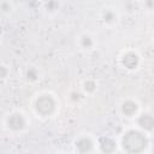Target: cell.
Segmentation results:
<instances>
[{
	"instance_id": "obj_1",
	"label": "cell",
	"mask_w": 154,
	"mask_h": 154,
	"mask_svg": "<svg viewBox=\"0 0 154 154\" xmlns=\"http://www.w3.org/2000/svg\"><path fill=\"white\" fill-rule=\"evenodd\" d=\"M150 146V136L137 128L125 130L118 142V147L124 154H146Z\"/></svg>"
},
{
	"instance_id": "obj_2",
	"label": "cell",
	"mask_w": 154,
	"mask_h": 154,
	"mask_svg": "<svg viewBox=\"0 0 154 154\" xmlns=\"http://www.w3.org/2000/svg\"><path fill=\"white\" fill-rule=\"evenodd\" d=\"M59 102L52 93H40L32 101V111L41 119H48L57 114Z\"/></svg>"
},
{
	"instance_id": "obj_3",
	"label": "cell",
	"mask_w": 154,
	"mask_h": 154,
	"mask_svg": "<svg viewBox=\"0 0 154 154\" xmlns=\"http://www.w3.org/2000/svg\"><path fill=\"white\" fill-rule=\"evenodd\" d=\"M5 129L11 134H23L29 126V119L22 111H12L5 118Z\"/></svg>"
},
{
	"instance_id": "obj_4",
	"label": "cell",
	"mask_w": 154,
	"mask_h": 154,
	"mask_svg": "<svg viewBox=\"0 0 154 154\" xmlns=\"http://www.w3.org/2000/svg\"><path fill=\"white\" fill-rule=\"evenodd\" d=\"M141 63H142L141 55L135 49H126L119 57V65L125 71H129V72L138 70L141 66Z\"/></svg>"
},
{
	"instance_id": "obj_5",
	"label": "cell",
	"mask_w": 154,
	"mask_h": 154,
	"mask_svg": "<svg viewBox=\"0 0 154 154\" xmlns=\"http://www.w3.org/2000/svg\"><path fill=\"white\" fill-rule=\"evenodd\" d=\"M73 150L76 154H93L96 150L95 140L88 134H82L73 141Z\"/></svg>"
},
{
	"instance_id": "obj_6",
	"label": "cell",
	"mask_w": 154,
	"mask_h": 154,
	"mask_svg": "<svg viewBox=\"0 0 154 154\" xmlns=\"http://www.w3.org/2000/svg\"><path fill=\"white\" fill-rule=\"evenodd\" d=\"M95 144H96V150L100 154H116L119 148L118 141L109 135H102L97 137Z\"/></svg>"
},
{
	"instance_id": "obj_7",
	"label": "cell",
	"mask_w": 154,
	"mask_h": 154,
	"mask_svg": "<svg viewBox=\"0 0 154 154\" xmlns=\"http://www.w3.org/2000/svg\"><path fill=\"white\" fill-rule=\"evenodd\" d=\"M119 111L123 117L129 118V119H132V118L135 119L138 116V113L141 112V106L137 100H135L132 97H128L120 102Z\"/></svg>"
},
{
	"instance_id": "obj_8",
	"label": "cell",
	"mask_w": 154,
	"mask_h": 154,
	"mask_svg": "<svg viewBox=\"0 0 154 154\" xmlns=\"http://www.w3.org/2000/svg\"><path fill=\"white\" fill-rule=\"evenodd\" d=\"M136 128L147 135H152L154 130V117L150 112H140L135 118Z\"/></svg>"
},
{
	"instance_id": "obj_9",
	"label": "cell",
	"mask_w": 154,
	"mask_h": 154,
	"mask_svg": "<svg viewBox=\"0 0 154 154\" xmlns=\"http://www.w3.org/2000/svg\"><path fill=\"white\" fill-rule=\"evenodd\" d=\"M100 19H101L103 25H106V26H114L119 22V12L114 7L107 6V7L102 8V11L100 13Z\"/></svg>"
},
{
	"instance_id": "obj_10",
	"label": "cell",
	"mask_w": 154,
	"mask_h": 154,
	"mask_svg": "<svg viewBox=\"0 0 154 154\" xmlns=\"http://www.w3.org/2000/svg\"><path fill=\"white\" fill-rule=\"evenodd\" d=\"M77 43L82 51L89 52V51H93L95 48L96 40L90 32H82L77 38Z\"/></svg>"
},
{
	"instance_id": "obj_11",
	"label": "cell",
	"mask_w": 154,
	"mask_h": 154,
	"mask_svg": "<svg viewBox=\"0 0 154 154\" xmlns=\"http://www.w3.org/2000/svg\"><path fill=\"white\" fill-rule=\"evenodd\" d=\"M97 90V82L94 78H85L81 84V91L84 95H93Z\"/></svg>"
},
{
	"instance_id": "obj_12",
	"label": "cell",
	"mask_w": 154,
	"mask_h": 154,
	"mask_svg": "<svg viewBox=\"0 0 154 154\" xmlns=\"http://www.w3.org/2000/svg\"><path fill=\"white\" fill-rule=\"evenodd\" d=\"M24 79L28 83H36L40 79V72L35 66H29L24 71Z\"/></svg>"
},
{
	"instance_id": "obj_13",
	"label": "cell",
	"mask_w": 154,
	"mask_h": 154,
	"mask_svg": "<svg viewBox=\"0 0 154 154\" xmlns=\"http://www.w3.org/2000/svg\"><path fill=\"white\" fill-rule=\"evenodd\" d=\"M84 96H85V95H84L81 90H77V89H72V90H70V91H69V95H67L69 101H70L71 103H73V105H78V103H81V102L83 101Z\"/></svg>"
},
{
	"instance_id": "obj_14",
	"label": "cell",
	"mask_w": 154,
	"mask_h": 154,
	"mask_svg": "<svg viewBox=\"0 0 154 154\" xmlns=\"http://www.w3.org/2000/svg\"><path fill=\"white\" fill-rule=\"evenodd\" d=\"M60 2L58 1H48V2H43L42 6H43V10L47 12V13H57L60 8Z\"/></svg>"
},
{
	"instance_id": "obj_15",
	"label": "cell",
	"mask_w": 154,
	"mask_h": 154,
	"mask_svg": "<svg viewBox=\"0 0 154 154\" xmlns=\"http://www.w3.org/2000/svg\"><path fill=\"white\" fill-rule=\"evenodd\" d=\"M14 10V5L11 1H0V13L10 14Z\"/></svg>"
},
{
	"instance_id": "obj_16",
	"label": "cell",
	"mask_w": 154,
	"mask_h": 154,
	"mask_svg": "<svg viewBox=\"0 0 154 154\" xmlns=\"http://www.w3.org/2000/svg\"><path fill=\"white\" fill-rule=\"evenodd\" d=\"M10 76V69L7 65L0 63V81H6Z\"/></svg>"
},
{
	"instance_id": "obj_17",
	"label": "cell",
	"mask_w": 154,
	"mask_h": 154,
	"mask_svg": "<svg viewBox=\"0 0 154 154\" xmlns=\"http://www.w3.org/2000/svg\"><path fill=\"white\" fill-rule=\"evenodd\" d=\"M144 7H146V10H153L154 8V1L153 0L144 1Z\"/></svg>"
},
{
	"instance_id": "obj_18",
	"label": "cell",
	"mask_w": 154,
	"mask_h": 154,
	"mask_svg": "<svg viewBox=\"0 0 154 154\" xmlns=\"http://www.w3.org/2000/svg\"><path fill=\"white\" fill-rule=\"evenodd\" d=\"M0 36H1V28H0Z\"/></svg>"
},
{
	"instance_id": "obj_19",
	"label": "cell",
	"mask_w": 154,
	"mask_h": 154,
	"mask_svg": "<svg viewBox=\"0 0 154 154\" xmlns=\"http://www.w3.org/2000/svg\"><path fill=\"white\" fill-rule=\"evenodd\" d=\"M60 154H67V153H60Z\"/></svg>"
}]
</instances>
